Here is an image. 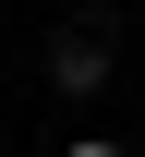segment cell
<instances>
[{
    "label": "cell",
    "mask_w": 145,
    "mask_h": 157,
    "mask_svg": "<svg viewBox=\"0 0 145 157\" xmlns=\"http://www.w3.org/2000/svg\"><path fill=\"white\" fill-rule=\"evenodd\" d=\"M109 73H121V48H109V24H61V36H48V85H61V97H97Z\"/></svg>",
    "instance_id": "6da1fadb"
},
{
    "label": "cell",
    "mask_w": 145,
    "mask_h": 157,
    "mask_svg": "<svg viewBox=\"0 0 145 157\" xmlns=\"http://www.w3.org/2000/svg\"><path fill=\"white\" fill-rule=\"evenodd\" d=\"M48 157H121V145H109V133H73V145H48Z\"/></svg>",
    "instance_id": "7a4b0ae2"
}]
</instances>
